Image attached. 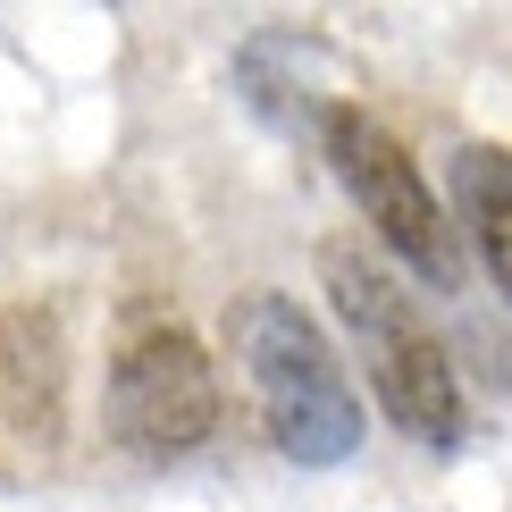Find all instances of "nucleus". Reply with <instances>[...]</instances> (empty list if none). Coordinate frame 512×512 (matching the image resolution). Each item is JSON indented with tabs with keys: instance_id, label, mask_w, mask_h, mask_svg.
Returning <instances> with one entry per match:
<instances>
[{
	"instance_id": "1",
	"label": "nucleus",
	"mask_w": 512,
	"mask_h": 512,
	"mask_svg": "<svg viewBox=\"0 0 512 512\" xmlns=\"http://www.w3.org/2000/svg\"><path fill=\"white\" fill-rule=\"evenodd\" d=\"M227 345H236L252 395H261L269 445L303 471H328V462H353L361 445V403L345 387V361L319 336V319L277 286H252L227 303Z\"/></svg>"
},
{
	"instance_id": "2",
	"label": "nucleus",
	"mask_w": 512,
	"mask_h": 512,
	"mask_svg": "<svg viewBox=\"0 0 512 512\" xmlns=\"http://www.w3.org/2000/svg\"><path fill=\"white\" fill-rule=\"evenodd\" d=\"M319 286H328L361 370H370L378 412L420 445H454L462 437V378H454V353L437 345V328L420 319V303L361 244H319Z\"/></svg>"
},
{
	"instance_id": "3",
	"label": "nucleus",
	"mask_w": 512,
	"mask_h": 512,
	"mask_svg": "<svg viewBox=\"0 0 512 512\" xmlns=\"http://www.w3.org/2000/svg\"><path fill=\"white\" fill-rule=\"evenodd\" d=\"M319 135H328V160H336V177H345L353 210L370 219V236L387 244L403 269H420L437 294H454L462 286V236H454V219L437 210L420 160L403 152V135L378 126L370 110H353V101H336Z\"/></svg>"
},
{
	"instance_id": "4",
	"label": "nucleus",
	"mask_w": 512,
	"mask_h": 512,
	"mask_svg": "<svg viewBox=\"0 0 512 512\" xmlns=\"http://www.w3.org/2000/svg\"><path fill=\"white\" fill-rule=\"evenodd\" d=\"M219 429V370L177 319H152L135 328L110 361V437L143 462L194 454V445Z\"/></svg>"
},
{
	"instance_id": "5",
	"label": "nucleus",
	"mask_w": 512,
	"mask_h": 512,
	"mask_svg": "<svg viewBox=\"0 0 512 512\" xmlns=\"http://www.w3.org/2000/svg\"><path fill=\"white\" fill-rule=\"evenodd\" d=\"M445 185H454V236H471L479 269L512 294V152L462 143L454 168H445Z\"/></svg>"
}]
</instances>
